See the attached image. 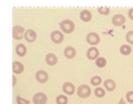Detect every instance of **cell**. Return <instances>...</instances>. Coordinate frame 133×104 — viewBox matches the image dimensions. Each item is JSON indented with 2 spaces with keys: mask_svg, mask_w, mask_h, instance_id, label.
<instances>
[{
  "mask_svg": "<svg viewBox=\"0 0 133 104\" xmlns=\"http://www.w3.org/2000/svg\"><path fill=\"white\" fill-rule=\"evenodd\" d=\"M60 27L65 34H71L75 31V24L72 20H69V19L62 21L60 23Z\"/></svg>",
  "mask_w": 133,
  "mask_h": 104,
  "instance_id": "6da1fadb",
  "label": "cell"
},
{
  "mask_svg": "<svg viewBox=\"0 0 133 104\" xmlns=\"http://www.w3.org/2000/svg\"><path fill=\"white\" fill-rule=\"evenodd\" d=\"M77 93H78V97H81V98H88V97L90 96V94H91V89H90V87H89V85L82 84V85L78 86Z\"/></svg>",
  "mask_w": 133,
  "mask_h": 104,
  "instance_id": "7a4b0ae2",
  "label": "cell"
},
{
  "mask_svg": "<svg viewBox=\"0 0 133 104\" xmlns=\"http://www.w3.org/2000/svg\"><path fill=\"white\" fill-rule=\"evenodd\" d=\"M87 42L89 45H91L92 47H94L95 45H98L100 42V37L99 35L95 32H91L87 35Z\"/></svg>",
  "mask_w": 133,
  "mask_h": 104,
  "instance_id": "3957f363",
  "label": "cell"
},
{
  "mask_svg": "<svg viewBox=\"0 0 133 104\" xmlns=\"http://www.w3.org/2000/svg\"><path fill=\"white\" fill-rule=\"evenodd\" d=\"M64 34L62 33L61 31H53L52 33H51V40H52V42L54 43V44H57V45H60L63 43V41H64Z\"/></svg>",
  "mask_w": 133,
  "mask_h": 104,
  "instance_id": "277c9868",
  "label": "cell"
},
{
  "mask_svg": "<svg viewBox=\"0 0 133 104\" xmlns=\"http://www.w3.org/2000/svg\"><path fill=\"white\" fill-rule=\"evenodd\" d=\"M25 29L22 26H14L13 30H12V34H13V38L15 40H21L22 38H24L25 35Z\"/></svg>",
  "mask_w": 133,
  "mask_h": 104,
  "instance_id": "5b68a950",
  "label": "cell"
},
{
  "mask_svg": "<svg viewBox=\"0 0 133 104\" xmlns=\"http://www.w3.org/2000/svg\"><path fill=\"white\" fill-rule=\"evenodd\" d=\"M48 101L47 95L43 92H38L34 94L33 96V102L34 104H46Z\"/></svg>",
  "mask_w": 133,
  "mask_h": 104,
  "instance_id": "8992f818",
  "label": "cell"
},
{
  "mask_svg": "<svg viewBox=\"0 0 133 104\" xmlns=\"http://www.w3.org/2000/svg\"><path fill=\"white\" fill-rule=\"evenodd\" d=\"M99 52L97 48L95 47H90L88 51H87V58L90 60H95L96 59H98L99 57Z\"/></svg>",
  "mask_w": 133,
  "mask_h": 104,
  "instance_id": "52a82bcc",
  "label": "cell"
},
{
  "mask_svg": "<svg viewBox=\"0 0 133 104\" xmlns=\"http://www.w3.org/2000/svg\"><path fill=\"white\" fill-rule=\"evenodd\" d=\"M36 80L40 83H45V82L48 81V79H49V74L47 73V71H38L36 72Z\"/></svg>",
  "mask_w": 133,
  "mask_h": 104,
  "instance_id": "ba28073f",
  "label": "cell"
},
{
  "mask_svg": "<svg viewBox=\"0 0 133 104\" xmlns=\"http://www.w3.org/2000/svg\"><path fill=\"white\" fill-rule=\"evenodd\" d=\"M24 39L27 41L28 43H33V42L36 41V39H37V34L32 29L26 30L25 35H24Z\"/></svg>",
  "mask_w": 133,
  "mask_h": 104,
  "instance_id": "9c48e42d",
  "label": "cell"
},
{
  "mask_svg": "<svg viewBox=\"0 0 133 104\" xmlns=\"http://www.w3.org/2000/svg\"><path fill=\"white\" fill-rule=\"evenodd\" d=\"M63 91L66 93V95H72L75 91H76V88L75 85L72 84V82H65L63 84Z\"/></svg>",
  "mask_w": 133,
  "mask_h": 104,
  "instance_id": "30bf717a",
  "label": "cell"
},
{
  "mask_svg": "<svg viewBox=\"0 0 133 104\" xmlns=\"http://www.w3.org/2000/svg\"><path fill=\"white\" fill-rule=\"evenodd\" d=\"M125 23V17L121 15V14H116L112 17V24L116 27L122 26Z\"/></svg>",
  "mask_w": 133,
  "mask_h": 104,
  "instance_id": "8fae6325",
  "label": "cell"
},
{
  "mask_svg": "<svg viewBox=\"0 0 133 104\" xmlns=\"http://www.w3.org/2000/svg\"><path fill=\"white\" fill-rule=\"evenodd\" d=\"M64 55H65L66 59L71 60V59H74L77 56V51H76L75 48L70 46V47H66V49L64 50Z\"/></svg>",
  "mask_w": 133,
  "mask_h": 104,
  "instance_id": "7c38bea8",
  "label": "cell"
},
{
  "mask_svg": "<svg viewBox=\"0 0 133 104\" xmlns=\"http://www.w3.org/2000/svg\"><path fill=\"white\" fill-rule=\"evenodd\" d=\"M12 71L15 74H21L24 71V66L20 61H13L12 65Z\"/></svg>",
  "mask_w": 133,
  "mask_h": 104,
  "instance_id": "4fadbf2b",
  "label": "cell"
},
{
  "mask_svg": "<svg viewBox=\"0 0 133 104\" xmlns=\"http://www.w3.org/2000/svg\"><path fill=\"white\" fill-rule=\"evenodd\" d=\"M103 85H104V87L107 91H113L115 87H116V83L115 81L113 80V79H110V78H108V79H106L104 80L103 82Z\"/></svg>",
  "mask_w": 133,
  "mask_h": 104,
  "instance_id": "5bb4252c",
  "label": "cell"
},
{
  "mask_svg": "<svg viewBox=\"0 0 133 104\" xmlns=\"http://www.w3.org/2000/svg\"><path fill=\"white\" fill-rule=\"evenodd\" d=\"M46 63L49 65V66H53L57 65V63H58V58H57V56L55 54H48V55L46 56Z\"/></svg>",
  "mask_w": 133,
  "mask_h": 104,
  "instance_id": "9a60e30c",
  "label": "cell"
},
{
  "mask_svg": "<svg viewBox=\"0 0 133 104\" xmlns=\"http://www.w3.org/2000/svg\"><path fill=\"white\" fill-rule=\"evenodd\" d=\"M79 18L83 22H89L91 20V18H92V15H91L90 11H89V10H83L79 13Z\"/></svg>",
  "mask_w": 133,
  "mask_h": 104,
  "instance_id": "2e32d148",
  "label": "cell"
},
{
  "mask_svg": "<svg viewBox=\"0 0 133 104\" xmlns=\"http://www.w3.org/2000/svg\"><path fill=\"white\" fill-rule=\"evenodd\" d=\"M16 54L19 56V57H24V56L27 54V48L25 47V45H23V44L17 45Z\"/></svg>",
  "mask_w": 133,
  "mask_h": 104,
  "instance_id": "e0dca14e",
  "label": "cell"
},
{
  "mask_svg": "<svg viewBox=\"0 0 133 104\" xmlns=\"http://www.w3.org/2000/svg\"><path fill=\"white\" fill-rule=\"evenodd\" d=\"M120 53H121V55L123 56H129L131 54V52H132V49H131V47L129 46V45H122L121 47H120Z\"/></svg>",
  "mask_w": 133,
  "mask_h": 104,
  "instance_id": "ac0fdd59",
  "label": "cell"
},
{
  "mask_svg": "<svg viewBox=\"0 0 133 104\" xmlns=\"http://www.w3.org/2000/svg\"><path fill=\"white\" fill-rule=\"evenodd\" d=\"M56 102H57V104H68L69 99H68V97H66V95L61 94V95H58V96H57Z\"/></svg>",
  "mask_w": 133,
  "mask_h": 104,
  "instance_id": "d6986e66",
  "label": "cell"
},
{
  "mask_svg": "<svg viewBox=\"0 0 133 104\" xmlns=\"http://www.w3.org/2000/svg\"><path fill=\"white\" fill-rule=\"evenodd\" d=\"M94 95L97 98H102L105 96V90L101 87H96L94 89Z\"/></svg>",
  "mask_w": 133,
  "mask_h": 104,
  "instance_id": "ffe728a7",
  "label": "cell"
},
{
  "mask_svg": "<svg viewBox=\"0 0 133 104\" xmlns=\"http://www.w3.org/2000/svg\"><path fill=\"white\" fill-rule=\"evenodd\" d=\"M95 66H97V67H99V68L104 67V66H106V60L104 59V58L99 57L98 59H96V60H95Z\"/></svg>",
  "mask_w": 133,
  "mask_h": 104,
  "instance_id": "44dd1931",
  "label": "cell"
},
{
  "mask_svg": "<svg viewBox=\"0 0 133 104\" xmlns=\"http://www.w3.org/2000/svg\"><path fill=\"white\" fill-rule=\"evenodd\" d=\"M100 83H101V77L98 75H94L91 77L90 79V84H92L94 86H98Z\"/></svg>",
  "mask_w": 133,
  "mask_h": 104,
  "instance_id": "7402d4cb",
  "label": "cell"
},
{
  "mask_svg": "<svg viewBox=\"0 0 133 104\" xmlns=\"http://www.w3.org/2000/svg\"><path fill=\"white\" fill-rule=\"evenodd\" d=\"M97 12L100 15H108L109 14V8L105 7V6H101V7L97 8Z\"/></svg>",
  "mask_w": 133,
  "mask_h": 104,
  "instance_id": "603a6c76",
  "label": "cell"
},
{
  "mask_svg": "<svg viewBox=\"0 0 133 104\" xmlns=\"http://www.w3.org/2000/svg\"><path fill=\"white\" fill-rule=\"evenodd\" d=\"M126 42L129 45H133V31H129L126 34Z\"/></svg>",
  "mask_w": 133,
  "mask_h": 104,
  "instance_id": "cb8c5ba5",
  "label": "cell"
},
{
  "mask_svg": "<svg viewBox=\"0 0 133 104\" xmlns=\"http://www.w3.org/2000/svg\"><path fill=\"white\" fill-rule=\"evenodd\" d=\"M16 102L17 104H30V101L27 100V99L25 98H22L20 95H18L16 97Z\"/></svg>",
  "mask_w": 133,
  "mask_h": 104,
  "instance_id": "d4e9b609",
  "label": "cell"
},
{
  "mask_svg": "<svg viewBox=\"0 0 133 104\" xmlns=\"http://www.w3.org/2000/svg\"><path fill=\"white\" fill-rule=\"evenodd\" d=\"M126 100L129 103H133V91H128L126 93Z\"/></svg>",
  "mask_w": 133,
  "mask_h": 104,
  "instance_id": "484cf974",
  "label": "cell"
},
{
  "mask_svg": "<svg viewBox=\"0 0 133 104\" xmlns=\"http://www.w3.org/2000/svg\"><path fill=\"white\" fill-rule=\"evenodd\" d=\"M128 17H129L131 20H133V8L129 9V11H128Z\"/></svg>",
  "mask_w": 133,
  "mask_h": 104,
  "instance_id": "4316f807",
  "label": "cell"
},
{
  "mask_svg": "<svg viewBox=\"0 0 133 104\" xmlns=\"http://www.w3.org/2000/svg\"><path fill=\"white\" fill-rule=\"evenodd\" d=\"M16 81H17L16 77H13V84H12V85H13V86H14V85H15V84H16Z\"/></svg>",
  "mask_w": 133,
  "mask_h": 104,
  "instance_id": "83f0119b",
  "label": "cell"
},
{
  "mask_svg": "<svg viewBox=\"0 0 133 104\" xmlns=\"http://www.w3.org/2000/svg\"><path fill=\"white\" fill-rule=\"evenodd\" d=\"M119 104H126L125 103V102H124V100H123V99H120V101H119Z\"/></svg>",
  "mask_w": 133,
  "mask_h": 104,
  "instance_id": "f1b7e54d",
  "label": "cell"
}]
</instances>
